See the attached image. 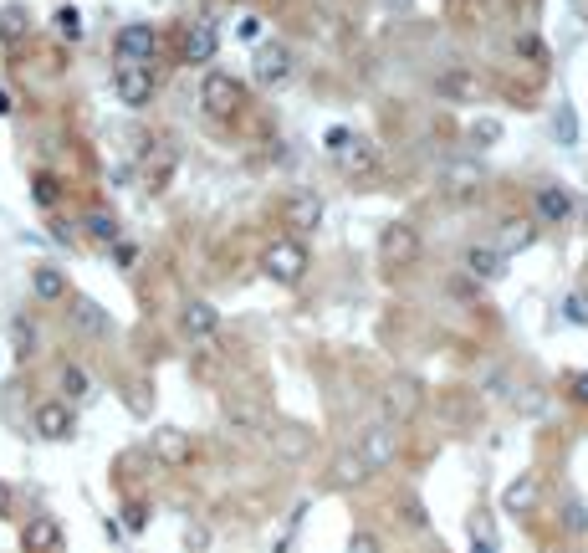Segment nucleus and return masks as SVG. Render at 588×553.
I'll use <instances>...</instances> for the list:
<instances>
[{"mask_svg": "<svg viewBox=\"0 0 588 553\" xmlns=\"http://www.w3.org/2000/svg\"><path fill=\"white\" fill-rule=\"evenodd\" d=\"M113 52H118V62H154L159 31H154L149 21H133V26H123V31L113 36Z\"/></svg>", "mask_w": 588, "mask_h": 553, "instance_id": "obj_8", "label": "nucleus"}, {"mask_svg": "<svg viewBox=\"0 0 588 553\" xmlns=\"http://www.w3.org/2000/svg\"><path fill=\"white\" fill-rule=\"evenodd\" d=\"M31 425H36V436H41V441H72V436H77V415H72V405H67V400H47V405H36Z\"/></svg>", "mask_w": 588, "mask_h": 553, "instance_id": "obj_10", "label": "nucleus"}, {"mask_svg": "<svg viewBox=\"0 0 588 553\" xmlns=\"http://www.w3.org/2000/svg\"><path fill=\"white\" fill-rule=\"evenodd\" d=\"M6 507H11V487H6V482H0V513H6Z\"/></svg>", "mask_w": 588, "mask_h": 553, "instance_id": "obj_45", "label": "nucleus"}, {"mask_svg": "<svg viewBox=\"0 0 588 553\" xmlns=\"http://www.w3.org/2000/svg\"><path fill=\"white\" fill-rule=\"evenodd\" d=\"M358 456L369 461V472H384V466H394V456H399V431H394V420L369 425V431L358 436Z\"/></svg>", "mask_w": 588, "mask_h": 553, "instance_id": "obj_6", "label": "nucleus"}, {"mask_svg": "<svg viewBox=\"0 0 588 553\" xmlns=\"http://www.w3.org/2000/svg\"><path fill=\"white\" fill-rule=\"evenodd\" d=\"M82 231L93 236L98 246H113V241L123 236V226H118V216H113V210H87V216H82Z\"/></svg>", "mask_w": 588, "mask_h": 553, "instance_id": "obj_25", "label": "nucleus"}, {"mask_svg": "<svg viewBox=\"0 0 588 553\" xmlns=\"http://www.w3.org/2000/svg\"><path fill=\"white\" fill-rule=\"evenodd\" d=\"M21 543H26V553H57L62 548V528L52 518H31L26 533H21Z\"/></svg>", "mask_w": 588, "mask_h": 553, "instance_id": "obj_22", "label": "nucleus"}, {"mask_svg": "<svg viewBox=\"0 0 588 553\" xmlns=\"http://www.w3.org/2000/svg\"><path fill=\"white\" fill-rule=\"evenodd\" d=\"M537 241V221H507L502 231H496V251L502 257H517V251H527Z\"/></svg>", "mask_w": 588, "mask_h": 553, "instance_id": "obj_24", "label": "nucleus"}, {"mask_svg": "<svg viewBox=\"0 0 588 553\" xmlns=\"http://www.w3.org/2000/svg\"><path fill=\"white\" fill-rule=\"evenodd\" d=\"M179 328H185V338H215L220 328V313L205 303V297H190L185 313H179Z\"/></svg>", "mask_w": 588, "mask_h": 553, "instance_id": "obj_18", "label": "nucleus"}, {"mask_svg": "<svg viewBox=\"0 0 588 553\" xmlns=\"http://www.w3.org/2000/svg\"><path fill=\"white\" fill-rule=\"evenodd\" d=\"M440 185H445L450 195H476V190L486 185V169H481V159H450L445 175H440Z\"/></svg>", "mask_w": 588, "mask_h": 553, "instance_id": "obj_17", "label": "nucleus"}, {"mask_svg": "<svg viewBox=\"0 0 588 553\" xmlns=\"http://www.w3.org/2000/svg\"><path fill=\"white\" fill-rule=\"evenodd\" d=\"M11 333H16V354H21V359H26V354H31V349H36V328H31V323H26V318H16V323H11Z\"/></svg>", "mask_w": 588, "mask_h": 553, "instance_id": "obj_34", "label": "nucleus"}, {"mask_svg": "<svg viewBox=\"0 0 588 553\" xmlns=\"http://www.w3.org/2000/svg\"><path fill=\"white\" fill-rule=\"evenodd\" d=\"M420 231L410 226V221H389L384 231H379V257L389 262V267H415L420 262Z\"/></svg>", "mask_w": 588, "mask_h": 553, "instance_id": "obj_4", "label": "nucleus"}, {"mask_svg": "<svg viewBox=\"0 0 588 553\" xmlns=\"http://www.w3.org/2000/svg\"><path fill=\"white\" fill-rule=\"evenodd\" d=\"M471 139H476V149H491V144H502V123H496V118H481L476 129H471Z\"/></svg>", "mask_w": 588, "mask_h": 553, "instance_id": "obj_32", "label": "nucleus"}, {"mask_svg": "<svg viewBox=\"0 0 588 553\" xmlns=\"http://www.w3.org/2000/svg\"><path fill=\"white\" fill-rule=\"evenodd\" d=\"M149 446H154V461H159V466H190V456H195L190 436L179 431V425H159Z\"/></svg>", "mask_w": 588, "mask_h": 553, "instance_id": "obj_14", "label": "nucleus"}, {"mask_svg": "<svg viewBox=\"0 0 588 553\" xmlns=\"http://www.w3.org/2000/svg\"><path fill=\"white\" fill-rule=\"evenodd\" d=\"M215 52H220V31H215L210 16H195L185 31H179V57L185 62H210Z\"/></svg>", "mask_w": 588, "mask_h": 553, "instance_id": "obj_11", "label": "nucleus"}, {"mask_svg": "<svg viewBox=\"0 0 588 553\" xmlns=\"http://www.w3.org/2000/svg\"><path fill=\"white\" fill-rule=\"evenodd\" d=\"M466 277H476L481 287L486 282H502L507 277V257H502V251H496V246H466Z\"/></svg>", "mask_w": 588, "mask_h": 553, "instance_id": "obj_16", "label": "nucleus"}, {"mask_svg": "<svg viewBox=\"0 0 588 553\" xmlns=\"http://www.w3.org/2000/svg\"><path fill=\"white\" fill-rule=\"evenodd\" d=\"M200 108H205L215 123H231V118L246 108L241 77H231V72H205V82H200Z\"/></svg>", "mask_w": 588, "mask_h": 553, "instance_id": "obj_2", "label": "nucleus"}, {"mask_svg": "<svg viewBox=\"0 0 588 553\" xmlns=\"http://www.w3.org/2000/svg\"><path fill=\"white\" fill-rule=\"evenodd\" d=\"M420 400H425V390H420L415 374H394L389 385H384V410H389V420H410V415L420 410Z\"/></svg>", "mask_w": 588, "mask_h": 553, "instance_id": "obj_12", "label": "nucleus"}, {"mask_svg": "<svg viewBox=\"0 0 588 553\" xmlns=\"http://www.w3.org/2000/svg\"><path fill=\"white\" fill-rule=\"evenodd\" d=\"M568 379H573V400L588 405V374H568Z\"/></svg>", "mask_w": 588, "mask_h": 553, "instance_id": "obj_43", "label": "nucleus"}, {"mask_svg": "<svg viewBox=\"0 0 588 553\" xmlns=\"http://www.w3.org/2000/svg\"><path fill=\"white\" fill-rule=\"evenodd\" d=\"M266 441H271V451H277V461H307L312 446H318L302 420H277V425L266 431Z\"/></svg>", "mask_w": 588, "mask_h": 553, "instance_id": "obj_7", "label": "nucleus"}, {"mask_svg": "<svg viewBox=\"0 0 588 553\" xmlns=\"http://www.w3.org/2000/svg\"><path fill=\"white\" fill-rule=\"evenodd\" d=\"M67 318L82 338H113V313L103 303H93V297H82V292H67Z\"/></svg>", "mask_w": 588, "mask_h": 553, "instance_id": "obj_5", "label": "nucleus"}, {"mask_svg": "<svg viewBox=\"0 0 588 553\" xmlns=\"http://www.w3.org/2000/svg\"><path fill=\"white\" fill-rule=\"evenodd\" d=\"M113 93H118L123 108H149L154 93H159V77H154L149 62H118L113 67Z\"/></svg>", "mask_w": 588, "mask_h": 553, "instance_id": "obj_3", "label": "nucleus"}, {"mask_svg": "<svg viewBox=\"0 0 588 553\" xmlns=\"http://www.w3.org/2000/svg\"><path fill=\"white\" fill-rule=\"evenodd\" d=\"M512 405L527 410V415H537V410H542V390H522V385H517V390H512Z\"/></svg>", "mask_w": 588, "mask_h": 553, "instance_id": "obj_35", "label": "nucleus"}, {"mask_svg": "<svg viewBox=\"0 0 588 553\" xmlns=\"http://www.w3.org/2000/svg\"><path fill=\"white\" fill-rule=\"evenodd\" d=\"M512 52H517V57H527V62H542V57H548V47H542V36H532V31L512 41Z\"/></svg>", "mask_w": 588, "mask_h": 553, "instance_id": "obj_33", "label": "nucleus"}, {"mask_svg": "<svg viewBox=\"0 0 588 553\" xmlns=\"http://www.w3.org/2000/svg\"><path fill=\"white\" fill-rule=\"evenodd\" d=\"M113 262H118V267L128 272L133 262H139V246H133V241H123V236H118V241H113Z\"/></svg>", "mask_w": 588, "mask_h": 553, "instance_id": "obj_36", "label": "nucleus"}, {"mask_svg": "<svg viewBox=\"0 0 588 553\" xmlns=\"http://www.w3.org/2000/svg\"><path fill=\"white\" fill-rule=\"evenodd\" d=\"M583 303H588V292H583Z\"/></svg>", "mask_w": 588, "mask_h": 553, "instance_id": "obj_47", "label": "nucleus"}, {"mask_svg": "<svg viewBox=\"0 0 588 553\" xmlns=\"http://www.w3.org/2000/svg\"><path fill=\"white\" fill-rule=\"evenodd\" d=\"M348 169H353V175H374V169H379V144L369 139V134H358L353 129V139L343 144V154H338Z\"/></svg>", "mask_w": 588, "mask_h": 553, "instance_id": "obj_20", "label": "nucleus"}, {"mask_svg": "<svg viewBox=\"0 0 588 553\" xmlns=\"http://www.w3.org/2000/svg\"><path fill=\"white\" fill-rule=\"evenodd\" d=\"M57 26H62L67 36H77V31H82V16H77V6H62V11H57Z\"/></svg>", "mask_w": 588, "mask_h": 553, "instance_id": "obj_41", "label": "nucleus"}, {"mask_svg": "<svg viewBox=\"0 0 588 553\" xmlns=\"http://www.w3.org/2000/svg\"><path fill=\"white\" fill-rule=\"evenodd\" d=\"M0 113H11V98H6V88H0Z\"/></svg>", "mask_w": 588, "mask_h": 553, "instance_id": "obj_46", "label": "nucleus"}, {"mask_svg": "<svg viewBox=\"0 0 588 553\" xmlns=\"http://www.w3.org/2000/svg\"><path fill=\"white\" fill-rule=\"evenodd\" d=\"M450 292H456L461 303H476V297H481V282H476V277H456V282H450Z\"/></svg>", "mask_w": 588, "mask_h": 553, "instance_id": "obj_39", "label": "nucleus"}, {"mask_svg": "<svg viewBox=\"0 0 588 553\" xmlns=\"http://www.w3.org/2000/svg\"><path fill=\"white\" fill-rule=\"evenodd\" d=\"M348 553H384V548H379L374 533H353V538H348Z\"/></svg>", "mask_w": 588, "mask_h": 553, "instance_id": "obj_40", "label": "nucleus"}, {"mask_svg": "<svg viewBox=\"0 0 588 553\" xmlns=\"http://www.w3.org/2000/svg\"><path fill=\"white\" fill-rule=\"evenodd\" d=\"M558 518H563V533H568V538H588V507H583L578 497L558 502Z\"/></svg>", "mask_w": 588, "mask_h": 553, "instance_id": "obj_28", "label": "nucleus"}, {"mask_svg": "<svg viewBox=\"0 0 588 553\" xmlns=\"http://www.w3.org/2000/svg\"><path fill=\"white\" fill-rule=\"evenodd\" d=\"M31 31V11L26 6H0V41H21Z\"/></svg>", "mask_w": 588, "mask_h": 553, "instance_id": "obj_27", "label": "nucleus"}, {"mask_svg": "<svg viewBox=\"0 0 588 553\" xmlns=\"http://www.w3.org/2000/svg\"><path fill=\"white\" fill-rule=\"evenodd\" d=\"M261 272L271 282H282V287H297L307 277V246L297 236H277V241H266L261 251Z\"/></svg>", "mask_w": 588, "mask_h": 553, "instance_id": "obj_1", "label": "nucleus"}, {"mask_svg": "<svg viewBox=\"0 0 588 553\" xmlns=\"http://www.w3.org/2000/svg\"><path fill=\"white\" fill-rule=\"evenodd\" d=\"M287 72H292V52L282 47V41H261V47L251 52V77L261 82V88L287 82Z\"/></svg>", "mask_w": 588, "mask_h": 553, "instance_id": "obj_9", "label": "nucleus"}, {"mask_svg": "<svg viewBox=\"0 0 588 553\" xmlns=\"http://www.w3.org/2000/svg\"><path fill=\"white\" fill-rule=\"evenodd\" d=\"M144 523H149V507H144V502H128V507H123V528L139 533Z\"/></svg>", "mask_w": 588, "mask_h": 553, "instance_id": "obj_38", "label": "nucleus"}, {"mask_svg": "<svg viewBox=\"0 0 588 553\" xmlns=\"http://www.w3.org/2000/svg\"><path fill=\"white\" fill-rule=\"evenodd\" d=\"M31 195H36V205H41V210H57V200H62V180H52L47 169H41V175H31Z\"/></svg>", "mask_w": 588, "mask_h": 553, "instance_id": "obj_30", "label": "nucleus"}, {"mask_svg": "<svg viewBox=\"0 0 588 553\" xmlns=\"http://www.w3.org/2000/svg\"><path fill=\"white\" fill-rule=\"evenodd\" d=\"M185 548H190V553H205V548H210V533H205V528H190V533H185Z\"/></svg>", "mask_w": 588, "mask_h": 553, "instance_id": "obj_42", "label": "nucleus"}, {"mask_svg": "<svg viewBox=\"0 0 588 553\" xmlns=\"http://www.w3.org/2000/svg\"><path fill=\"white\" fill-rule=\"evenodd\" d=\"M502 507H507V513H517V518H522V513H532V507H537V477H532V472H527V477H517V482L502 492Z\"/></svg>", "mask_w": 588, "mask_h": 553, "instance_id": "obj_26", "label": "nucleus"}, {"mask_svg": "<svg viewBox=\"0 0 588 553\" xmlns=\"http://www.w3.org/2000/svg\"><path fill=\"white\" fill-rule=\"evenodd\" d=\"M374 472H369V461L358 456V446L353 451H343L338 461H333V487H364Z\"/></svg>", "mask_w": 588, "mask_h": 553, "instance_id": "obj_23", "label": "nucleus"}, {"mask_svg": "<svg viewBox=\"0 0 588 553\" xmlns=\"http://www.w3.org/2000/svg\"><path fill=\"white\" fill-rule=\"evenodd\" d=\"M435 93L445 103H476L481 98V77L476 72H440L435 77Z\"/></svg>", "mask_w": 588, "mask_h": 553, "instance_id": "obj_19", "label": "nucleus"}, {"mask_svg": "<svg viewBox=\"0 0 588 553\" xmlns=\"http://www.w3.org/2000/svg\"><path fill=\"white\" fill-rule=\"evenodd\" d=\"M353 139V129H348V123H333V129L323 134V144H328V154H343V144Z\"/></svg>", "mask_w": 588, "mask_h": 553, "instance_id": "obj_37", "label": "nucleus"}, {"mask_svg": "<svg viewBox=\"0 0 588 553\" xmlns=\"http://www.w3.org/2000/svg\"><path fill=\"white\" fill-rule=\"evenodd\" d=\"M553 139H558L563 149L578 144V113H573V103H558V108H553Z\"/></svg>", "mask_w": 588, "mask_h": 553, "instance_id": "obj_29", "label": "nucleus"}, {"mask_svg": "<svg viewBox=\"0 0 588 553\" xmlns=\"http://www.w3.org/2000/svg\"><path fill=\"white\" fill-rule=\"evenodd\" d=\"M87 390H93V374H87L82 364H67V369H62V395H67V400H82Z\"/></svg>", "mask_w": 588, "mask_h": 553, "instance_id": "obj_31", "label": "nucleus"}, {"mask_svg": "<svg viewBox=\"0 0 588 553\" xmlns=\"http://www.w3.org/2000/svg\"><path fill=\"white\" fill-rule=\"evenodd\" d=\"M67 277L57 272V267H36L31 272V297H36V303H67Z\"/></svg>", "mask_w": 588, "mask_h": 553, "instance_id": "obj_21", "label": "nucleus"}, {"mask_svg": "<svg viewBox=\"0 0 588 553\" xmlns=\"http://www.w3.org/2000/svg\"><path fill=\"white\" fill-rule=\"evenodd\" d=\"M282 221L287 231H318L323 226V195H312V190H297L282 200Z\"/></svg>", "mask_w": 588, "mask_h": 553, "instance_id": "obj_13", "label": "nucleus"}, {"mask_svg": "<svg viewBox=\"0 0 588 553\" xmlns=\"http://www.w3.org/2000/svg\"><path fill=\"white\" fill-rule=\"evenodd\" d=\"M389 6H394L399 16H410V11H415V0H389Z\"/></svg>", "mask_w": 588, "mask_h": 553, "instance_id": "obj_44", "label": "nucleus"}, {"mask_svg": "<svg viewBox=\"0 0 588 553\" xmlns=\"http://www.w3.org/2000/svg\"><path fill=\"white\" fill-rule=\"evenodd\" d=\"M573 216V195L563 185H542L532 195V221H548V226H563Z\"/></svg>", "mask_w": 588, "mask_h": 553, "instance_id": "obj_15", "label": "nucleus"}]
</instances>
